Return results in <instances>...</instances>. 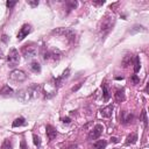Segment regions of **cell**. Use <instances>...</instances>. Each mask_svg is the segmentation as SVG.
Masks as SVG:
<instances>
[{
    "mask_svg": "<svg viewBox=\"0 0 149 149\" xmlns=\"http://www.w3.org/2000/svg\"><path fill=\"white\" fill-rule=\"evenodd\" d=\"M114 98H115V101L116 102H122L125 100V90L123 88H118L114 93Z\"/></svg>",
    "mask_w": 149,
    "mask_h": 149,
    "instance_id": "cell-17",
    "label": "cell"
},
{
    "mask_svg": "<svg viewBox=\"0 0 149 149\" xmlns=\"http://www.w3.org/2000/svg\"><path fill=\"white\" fill-rule=\"evenodd\" d=\"M104 3H105L104 0H101V1H93V5H95V6H101V5H104Z\"/></svg>",
    "mask_w": 149,
    "mask_h": 149,
    "instance_id": "cell-32",
    "label": "cell"
},
{
    "mask_svg": "<svg viewBox=\"0 0 149 149\" xmlns=\"http://www.w3.org/2000/svg\"><path fill=\"white\" fill-rule=\"evenodd\" d=\"M134 120V114L133 113H127L125 111H121L120 113V122H122L123 125H128L132 123Z\"/></svg>",
    "mask_w": 149,
    "mask_h": 149,
    "instance_id": "cell-9",
    "label": "cell"
},
{
    "mask_svg": "<svg viewBox=\"0 0 149 149\" xmlns=\"http://www.w3.org/2000/svg\"><path fill=\"white\" fill-rule=\"evenodd\" d=\"M111 142H114V143H118V139H116V137H111Z\"/></svg>",
    "mask_w": 149,
    "mask_h": 149,
    "instance_id": "cell-35",
    "label": "cell"
},
{
    "mask_svg": "<svg viewBox=\"0 0 149 149\" xmlns=\"http://www.w3.org/2000/svg\"><path fill=\"white\" fill-rule=\"evenodd\" d=\"M16 5V1H7L6 2V6L8 7V8H12V7H14Z\"/></svg>",
    "mask_w": 149,
    "mask_h": 149,
    "instance_id": "cell-31",
    "label": "cell"
},
{
    "mask_svg": "<svg viewBox=\"0 0 149 149\" xmlns=\"http://www.w3.org/2000/svg\"><path fill=\"white\" fill-rule=\"evenodd\" d=\"M80 86H81V84H78V85H77L76 87H72V91H77V90H78V88H79Z\"/></svg>",
    "mask_w": 149,
    "mask_h": 149,
    "instance_id": "cell-34",
    "label": "cell"
},
{
    "mask_svg": "<svg viewBox=\"0 0 149 149\" xmlns=\"http://www.w3.org/2000/svg\"><path fill=\"white\" fill-rule=\"evenodd\" d=\"M101 88H102V98L105 101H108L111 98V92H109V87L107 83H102L101 84Z\"/></svg>",
    "mask_w": 149,
    "mask_h": 149,
    "instance_id": "cell-13",
    "label": "cell"
},
{
    "mask_svg": "<svg viewBox=\"0 0 149 149\" xmlns=\"http://www.w3.org/2000/svg\"><path fill=\"white\" fill-rule=\"evenodd\" d=\"M38 91H40L38 85H30L17 92V99L22 102H28L38 95Z\"/></svg>",
    "mask_w": 149,
    "mask_h": 149,
    "instance_id": "cell-1",
    "label": "cell"
},
{
    "mask_svg": "<svg viewBox=\"0 0 149 149\" xmlns=\"http://www.w3.org/2000/svg\"><path fill=\"white\" fill-rule=\"evenodd\" d=\"M78 148V144L77 143H69L64 149H77Z\"/></svg>",
    "mask_w": 149,
    "mask_h": 149,
    "instance_id": "cell-28",
    "label": "cell"
},
{
    "mask_svg": "<svg viewBox=\"0 0 149 149\" xmlns=\"http://www.w3.org/2000/svg\"><path fill=\"white\" fill-rule=\"evenodd\" d=\"M45 130H47V136L49 139V141L54 140L56 136H57V130L55 127H52L51 125H47L45 126Z\"/></svg>",
    "mask_w": 149,
    "mask_h": 149,
    "instance_id": "cell-12",
    "label": "cell"
},
{
    "mask_svg": "<svg viewBox=\"0 0 149 149\" xmlns=\"http://www.w3.org/2000/svg\"><path fill=\"white\" fill-rule=\"evenodd\" d=\"M141 68V62H140V57L139 56H134V72L137 73L140 71Z\"/></svg>",
    "mask_w": 149,
    "mask_h": 149,
    "instance_id": "cell-22",
    "label": "cell"
},
{
    "mask_svg": "<svg viewBox=\"0 0 149 149\" xmlns=\"http://www.w3.org/2000/svg\"><path fill=\"white\" fill-rule=\"evenodd\" d=\"M20 149H28V146H27V143H26V141H24V140H21Z\"/></svg>",
    "mask_w": 149,
    "mask_h": 149,
    "instance_id": "cell-30",
    "label": "cell"
},
{
    "mask_svg": "<svg viewBox=\"0 0 149 149\" xmlns=\"http://www.w3.org/2000/svg\"><path fill=\"white\" fill-rule=\"evenodd\" d=\"M2 41H5V42L7 41V36H6V35H3V36H2Z\"/></svg>",
    "mask_w": 149,
    "mask_h": 149,
    "instance_id": "cell-36",
    "label": "cell"
},
{
    "mask_svg": "<svg viewBox=\"0 0 149 149\" xmlns=\"http://www.w3.org/2000/svg\"><path fill=\"white\" fill-rule=\"evenodd\" d=\"M30 69H31V71L35 72V73H40V72H41V65H40V63L36 62V61H34V62L30 63Z\"/></svg>",
    "mask_w": 149,
    "mask_h": 149,
    "instance_id": "cell-21",
    "label": "cell"
},
{
    "mask_svg": "<svg viewBox=\"0 0 149 149\" xmlns=\"http://www.w3.org/2000/svg\"><path fill=\"white\" fill-rule=\"evenodd\" d=\"M77 5H78V2H77L76 0H68V1H65V3H64L65 9H66L65 14H69L72 9H74V8L77 7Z\"/></svg>",
    "mask_w": 149,
    "mask_h": 149,
    "instance_id": "cell-15",
    "label": "cell"
},
{
    "mask_svg": "<svg viewBox=\"0 0 149 149\" xmlns=\"http://www.w3.org/2000/svg\"><path fill=\"white\" fill-rule=\"evenodd\" d=\"M2 57H3V54H2V50H1V49H0V59H1V58H2Z\"/></svg>",
    "mask_w": 149,
    "mask_h": 149,
    "instance_id": "cell-37",
    "label": "cell"
},
{
    "mask_svg": "<svg viewBox=\"0 0 149 149\" xmlns=\"http://www.w3.org/2000/svg\"><path fill=\"white\" fill-rule=\"evenodd\" d=\"M33 139H34V144L37 146V147H40V146H41V139H40L36 134L33 135Z\"/></svg>",
    "mask_w": 149,
    "mask_h": 149,
    "instance_id": "cell-26",
    "label": "cell"
},
{
    "mask_svg": "<svg viewBox=\"0 0 149 149\" xmlns=\"http://www.w3.org/2000/svg\"><path fill=\"white\" fill-rule=\"evenodd\" d=\"M133 59H134V56H132V55H126V56L122 58V62H121L122 66H123V68H127V66H129V65L132 64Z\"/></svg>",
    "mask_w": 149,
    "mask_h": 149,
    "instance_id": "cell-18",
    "label": "cell"
},
{
    "mask_svg": "<svg viewBox=\"0 0 149 149\" xmlns=\"http://www.w3.org/2000/svg\"><path fill=\"white\" fill-rule=\"evenodd\" d=\"M141 118H142V121H143V123H144V127L147 128V126H148V119H147V112H146V109L142 111Z\"/></svg>",
    "mask_w": 149,
    "mask_h": 149,
    "instance_id": "cell-25",
    "label": "cell"
},
{
    "mask_svg": "<svg viewBox=\"0 0 149 149\" xmlns=\"http://www.w3.org/2000/svg\"><path fill=\"white\" fill-rule=\"evenodd\" d=\"M1 149H13V144H12V141L9 139H6L2 144H1Z\"/></svg>",
    "mask_w": 149,
    "mask_h": 149,
    "instance_id": "cell-24",
    "label": "cell"
},
{
    "mask_svg": "<svg viewBox=\"0 0 149 149\" xmlns=\"http://www.w3.org/2000/svg\"><path fill=\"white\" fill-rule=\"evenodd\" d=\"M106 146H107V142L105 140H98L97 142L93 143L92 149H105Z\"/></svg>",
    "mask_w": 149,
    "mask_h": 149,
    "instance_id": "cell-19",
    "label": "cell"
},
{
    "mask_svg": "<svg viewBox=\"0 0 149 149\" xmlns=\"http://www.w3.org/2000/svg\"><path fill=\"white\" fill-rule=\"evenodd\" d=\"M102 130H104L102 125H100V123L95 125V126L90 130V133H88V135H87V139H88V140H97V139L101 135Z\"/></svg>",
    "mask_w": 149,
    "mask_h": 149,
    "instance_id": "cell-7",
    "label": "cell"
},
{
    "mask_svg": "<svg viewBox=\"0 0 149 149\" xmlns=\"http://www.w3.org/2000/svg\"><path fill=\"white\" fill-rule=\"evenodd\" d=\"M24 125H26L24 118H17L13 121V127H20V126H24Z\"/></svg>",
    "mask_w": 149,
    "mask_h": 149,
    "instance_id": "cell-23",
    "label": "cell"
},
{
    "mask_svg": "<svg viewBox=\"0 0 149 149\" xmlns=\"http://www.w3.org/2000/svg\"><path fill=\"white\" fill-rule=\"evenodd\" d=\"M20 62V56H19V51L16 49H10L8 55H7V63H8V66L10 68H15Z\"/></svg>",
    "mask_w": 149,
    "mask_h": 149,
    "instance_id": "cell-4",
    "label": "cell"
},
{
    "mask_svg": "<svg viewBox=\"0 0 149 149\" xmlns=\"http://www.w3.org/2000/svg\"><path fill=\"white\" fill-rule=\"evenodd\" d=\"M130 79H132L133 84H139V83H140V78H139L136 74H133V76L130 77Z\"/></svg>",
    "mask_w": 149,
    "mask_h": 149,
    "instance_id": "cell-27",
    "label": "cell"
},
{
    "mask_svg": "<svg viewBox=\"0 0 149 149\" xmlns=\"http://www.w3.org/2000/svg\"><path fill=\"white\" fill-rule=\"evenodd\" d=\"M62 54L59 50H47L43 52V59L44 61H49V59H52V61H58L61 58Z\"/></svg>",
    "mask_w": 149,
    "mask_h": 149,
    "instance_id": "cell-8",
    "label": "cell"
},
{
    "mask_svg": "<svg viewBox=\"0 0 149 149\" xmlns=\"http://www.w3.org/2000/svg\"><path fill=\"white\" fill-rule=\"evenodd\" d=\"M30 30H31V27H30L29 24H27V23H26V24H23V26L20 28L19 33H17V36H16V37H17V40H19V41H22V40H23V38H24L29 33H30Z\"/></svg>",
    "mask_w": 149,
    "mask_h": 149,
    "instance_id": "cell-11",
    "label": "cell"
},
{
    "mask_svg": "<svg viewBox=\"0 0 149 149\" xmlns=\"http://www.w3.org/2000/svg\"><path fill=\"white\" fill-rule=\"evenodd\" d=\"M136 141H137V134L136 133H132L130 135L127 136L126 144H134V143H136Z\"/></svg>",
    "mask_w": 149,
    "mask_h": 149,
    "instance_id": "cell-20",
    "label": "cell"
},
{
    "mask_svg": "<svg viewBox=\"0 0 149 149\" xmlns=\"http://www.w3.org/2000/svg\"><path fill=\"white\" fill-rule=\"evenodd\" d=\"M52 34L65 36L70 42H74V40H76V33L69 28H57V29L52 30Z\"/></svg>",
    "mask_w": 149,
    "mask_h": 149,
    "instance_id": "cell-3",
    "label": "cell"
},
{
    "mask_svg": "<svg viewBox=\"0 0 149 149\" xmlns=\"http://www.w3.org/2000/svg\"><path fill=\"white\" fill-rule=\"evenodd\" d=\"M22 55L24 56V58H33L36 56L37 52V47L34 43H29L22 47Z\"/></svg>",
    "mask_w": 149,
    "mask_h": 149,
    "instance_id": "cell-5",
    "label": "cell"
},
{
    "mask_svg": "<svg viewBox=\"0 0 149 149\" xmlns=\"http://www.w3.org/2000/svg\"><path fill=\"white\" fill-rule=\"evenodd\" d=\"M27 3H28L29 6H31V7H36V6L38 5V1H37V0H35V1H30V0H28Z\"/></svg>",
    "mask_w": 149,
    "mask_h": 149,
    "instance_id": "cell-29",
    "label": "cell"
},
{
    "mask_svg": "<svg viewBox=\"0 0 149 149\" xmlns=\"http://www.w3.org/2000/svg\"><path fill=\"white\" fill-rule=\"evenodd\" d=\"M114 22H115L114 17L113 16H109V15H106L102 19V21L100 22V26H99V31H100V35L102 36V38L107 34H109V31L112 30V28L114 26Z\"/></svg>",
    "mask_w": 149,
    "mask_h": 149,
    "instance_id": "cell-2",
    "label": "cell"
},
{
    "mask_svg": "<svg viewBox=\"0 0 149 149\" xmlns=\"http://www.w3.org/2000/svg\"><path fill=\"white\" fill-rule=\"evenodd\" d=\"M62 121H63L64 123H70V122H71L70 118H63V119H62Z\"/></svg>",
    "mask_w": 149,
    "mask_h": 149,
    "instance_id": "cell-33",
    "label": "cell"
},
{
    "mask_svg": "<svg viewBox=\"0 0 149 149\" xmlns=\"http://www.w3.org/2000/svg\"><path fill=\"white\" fill-rule=\"evenodd\" d=\"M113 105H108L104 108L100 109V114L104 116V118H111L112 116V113H113Z\"/></svg>",
    "mask_w": 149,
    "mask_h": 149,
    "instance_id": "cell-14",
    "label": "cell"
},
{
    "mask_svg": "<svg viewBox=\"0 0 149 149\" xmlns=\"http://www.w3.org/2000/svg\"><path fill=\"white\" fill-rule=\"evenodd\" d=\"M69 74H70V69L68 68L64 72H63V74L62 76H59V77H57V78H54L52 80H54V85H55V87L57 88V87H59L62 84H63V81L69 77Z\"/></svg>",
    "mask_w": 149,
    "mask_h": 149,
    "instance_id": "cell-10",
    "label": "cell"
},
{
    "mask_svg": "<svg viewBox=\"0 0 149 149\" xmlns=\"http://www.w3.org/2000/svg\"><path fill=\"white\" fill-rule=\"evenodd\" d=\"M14 94V91L12 87H9L8 85L2 86V88L0 90V95L1 97H12Z\"/></svg>",
    "mask_w": 149,
    "mask_h": 149,
    "instance_id": "cell-16",
    "label": "cell"
},
{
    "mask_svg": "<svg viewBox=\"0 0 149 149\" xmlns=\"http://www.w3.org/2000/svg\"><path fill=\"white\" fill-rule=\"evenodd\" d=\"M9 79L12 81H15V83H22V81H24L27 79V74H26L24 71L15 69L9 73Z\"/></svg>",
    "mask_w": 149,
    "mask_h": 149,
    "instance_id": "cell-6",
    "label": "cell"
}]
</instances>
